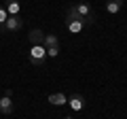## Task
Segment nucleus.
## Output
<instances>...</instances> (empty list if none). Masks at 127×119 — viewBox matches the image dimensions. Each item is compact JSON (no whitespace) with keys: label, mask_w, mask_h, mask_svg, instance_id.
<instances>
[{"label":"nucleus","mask_w":127,"mask_h":119,"mask_svg":"<svg viewBox=\"0 0 127 119\" xmlns=\"http://www.w3.org/2000/svg\"><path fill=\"white\" fill-rule=\"evenodd\" d=\"M6 17H9V13H6V9H4V4H0V26H4V21H6Z\"/></svg>","instance_id":"11"},{"label":"nucleus","mask_w":127,"mask_h":119,"mask_svg":"<svg viewBox=\"0 0 127 119\" xmlns=\"http://www.w3.org/2000/svg\"><path fill=\"white\" fill-rule=\"evenodd\" d=\"M0 113L2 115H11L13 113V100H11V96H2L0 98Z\"/></svg>","instance_id":"6"},{"label":"nucleus","mask_w":127,"mask_h":119,"mask_svg":"<svg viewBox=\"0 0 127 119\" xmlns=\"http://www.w3.org/2000/svg\"><path fill=\"white\" fill-rule=\"evenodd\" d=\"M49 102H51L53 106H62V104H66V102H68V98L64 96L62 92H55V94H51V96H49Z\"/></svg>","instance_id":"10"},{"label":"nucleus","mask_w":127,"mask_h":119,"mask_svg":"<svg viewBox=\"0 0 127 119\" xmlns=\"http://www.w3.org/2000/svg\"><path fill=\"white\" fill-rule=\"evenodd\" d=\"M42 41H45V32H42L40 28H34L30 32V43L32 45H42Z\"/></svg>","instance_id":"7"},{"label":"nucleus","mask_w":127,"mask_h":119,"mask_svg":"<svg viewBox=\"0 0 127 119\" xmlns=\"http://www.w3.org/2000/svg\"><path fill=\"white\" fill-rule=\"evenodd\" d=\"M42 47L47 49V55L57 58V53H59V41H57V36H55V34H45Z\"/></svg>","instance_id":"2"},{"label":"nucleus","mask_w":127,"mask_h":119,"mask_svg":"<svg viewBox=\"0 0 127 119\" xmlns=\"http://www.w3.org/2000/svg\"><path fill=\"white\" fill-rule=\"evenodd\" d=\"M66 104L72 111H83L85 109V98H83L81 94H72V96H68V102H66Z\"/></svg>","instance_id":"4"},{"label":"nucleus","mask_w":127,"mask_h":119,"mask_svg":"<svg viewBox=\"0 0 127 119\" xmlns=\"http://www.w3.org/2000/svg\"><path fill=\"white\" fill-rule=\"evenodd\" d=\"M121 9H123V0H108L106 2V13L110 15H117Z\"/></svg>","instance_id":"8"},{"label":"nucleus","mask_w":127,"mask_h":119,"mask_svg":"<svg viewBox=\"0 0 127 119\" xmlns=\"http://www.w3.org/2000/svg\"><path fill=\"white\" fill-rule=\"evenodd\" d=\"M64 119H72V117H64Z\"/></svg>","instance_id":"12"},{"label":"nucleus","mask_w":127,"mask_h":119,"mask_svg":"<svg viewBox=\"0 0 127 119\" xmlns=\"http://www.w3.org/2000/svg\"><path fill=\"white\" fill-rule=\"evenodd\" d=\"M28 60H30L32 66H36V68H42L47 62V49L42 45H32L30 53H28Z\"/></svg>","instance_id":"1"},{"label":"nucleus","mask_w":127,"mask_h":119,"mask_svg":"<svg viewBox=\"0 0 127 119\" xmlns=\"http://www.w3.org/2000/svg\"><path fill=\"white\" fill-rule=\"evenodd\" d=\"M21 26H23L21 17H17V15H9L6 21H4V26H0V30H2V32H19Z\"/></svg>","instance_id":"3"},{"label":"nucleus","mask_w":127,"mask_h":119,"mask_svg":"<svg viewBox=\"0 0 127 119\" xmlns=\"http://www.w3.org/2000/svg\"><path fill=\"white\" fill-rule=\"evenodd\" d=\"M4 9L9 15H19V11H21V4H19L17 0H4Z\"/></svg>","instance_id":"9"},{"label":"nucleus","mask_w":127,"mask_h":119,"mask_svg":"<svg viewBox=\"0 0 127 119\" xmlns=\"http://www.w3.org/2000/svg\"><path fill=\"white\" fill-rule=\"evenodd\" d=\"M87 23L83 21V19H70V17H66V28H68L72 34H78V32H83V28H85Z\"/></svg>","instance_id":"5"}]
</instances>
